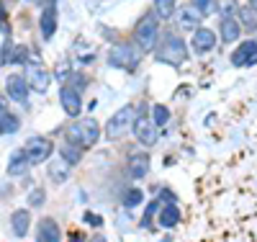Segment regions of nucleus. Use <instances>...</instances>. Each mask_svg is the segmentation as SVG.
Wrapping results in <instances>:
<instances>
[{
  "instance_id": "f257e3e1",
  "label": "nucleus",
  "mask_w": 257,
  "mask_h": 242,
  "mask_svg": "<svg viewBox=\"0 0 257 242\" xmlns=\"http://www.w3.org/2000/svg\"><path fill=\"white\" fill-rule=\"evenodd\" d=\"M157 59L165 64H173V67H180V64L188 59V44L183 36H178L175 31H167L160 36V44L155 49Z\"/></svg>"
},
{
  "instance_id": "f03ea898",
  "label": "nucleus",
  "mask_w": 257,
  "mask_h": 242,
  "mask_svg": "<svg viewBox=\"0 0 257 242\" xmlns=\"http://www.w3.org/2000/svg\"><path fill=\"white\" fill-rule=\"evenodd\" d=\"M134 44L142 49V52H155L157 49V44H160V18L155 13H144L139 21H137V26H134Z\"/></svg>"
},
{
  "instance_id": "7ed1b4c3",
  "label": "nucleus",
  "mask_w": 257,
  "mask_h": 242,
  "mask_svg": "<svg viewBox=\"0 0 257 242\" xmlns=\"http://www.w3.org/2000/svg\"><path fill=\"white\" fill-rule=\"evenodd\" d=\"M98 139H100V126L95 119H75L64 131V142L77 144L80 149L93 147Z\"/></svg>"
},
{
  "instance_id": "20e7f679",
  "label": "nucleus",
  "mask_w": 257,
  "mask_h": 242,
  "mask_svg": "<svg viewBox=\"0 0 257 242\" xmlns=\"http://www.w3.org/2000/svg\"><path fill=\"white\" fill-rule=\"evenodd\" d=\"M139 47L132 41H121L116 44V47L108 52V62L113 64V67H121V70H137V64H139Z\"/></svg>"
},
{
  "instance_id": "39448f33",
  "label": "nucleus",
  "mask_w": 257,
  "mask_h": 242,
  "mask_svg": "<svg viewBox=\"0 0 257 242\" xmlns=\"http://www.w3.org/2000/svg\"><path fill=\"white\" fill-rule=\"evenodd\" d=\"M134 119H137V111L134 106H121L118 111L108 119V126H105V137L108 139H121L128 126H134Z\"/></svg>"
},
{
  "instance_id": "423d86ee",
  "label": "nucleus",
  "mask_w": 257,
  "mask_h": 242,
  "mask_svg": "<svg viewBox=\"0 0 257 242\" xmlns=\"http://www.w3.org/2000/svg\"><path fill=\"white\" fill-rule=\"evenodd\" d=\"M24 152H26V157H29L31 165H41V163H47L52 157L54 144H52V139H44V137H31L26 142Z\"/></svg>"
},
{
  "instance_id": "0eeeda50",
  "label": "nucleus",
  "mask_w": 257,
  "mask_h": 242,
  "mask_svg": "<svg viewBox=\"0 0 257 242\" xmlns=\"http://www.w3.org/2000/svg\"><path fill=\"white\" fill-rule=\"evenodd\" d=\"M231 64L234 67H252V64H257V39L239 41V47L231 52Z\"/></svg>"
},
{
  "instance_id": "6e6552de",
  "label": "nucleus",
  "mask_w": 257,
  "mask_h": 242,
  "mask_svg": "<svg viewBox=\"0 0 257 242\" xmlns=\"http://www.w3.org/2000/svg\"><path fill=\"white\" fill-rule=\"evenodd\" d=\"M26 83H29L31 91L47 93V91H49V83H52V75H49L47 67H41L39 62H31L29 67H26Z\"/></svg>"
},
{
  "instance_id": "1a4fd4ad",
  "label": "nucleus",
  "mask_w": 257,
  "mask_h": 242,
  "mask_svg": "<svg viewBox=\"0 0 257 242\" xmlns=\"http://www.w3.org/2000/svg\"><path fill=\"white\" fill-rule=\"evenodd\" d=\"M134 137L139 139V144L152 147V144L160 139V131H157L155 121L149 119V116H137V119H134Z\"/></svg>"
},
{
  "instance_id": "9d476101",
  "label": "nucleus",
  "mask_w": 257,
  "mask_h": 242,
  "mask_svg": "<svg viewBox=\"0 0 257 242\" xmlns=\"http://www.w3.org/2000/svg\"><path fill=\"white\" fill-rule=\"evenodd\" d=\"M190 44H193V49H196L198 54H206V52H213V49H216L219 36H216V31H211V29H203V26H201L198 31H193Z\"/></svg>"
},
{
  "instance_id": "9b49d317",
  "label": "nucleus",
  "mask_w": 257,
  "mask_h": 242,
  "mask_svg": "<svg viewBox=\"0 0 257 242\" xmlns=\"http://www.w3.org/2000/svg\"><path fill=\"white\" fill-rule=\"evenodd\" d=\"M59 101H62V108L67 111V116L77 119V116L82 114V98H80V93L75 91V88L62 85V91H59Z\"/></svg>"
},
{
  "instance_id": "f8f14e48",
  "label": "nucleus",
  "mask_w": 257,
  "mask_h": 242,
  "mask_svg": "<svg viewBox=\"0 0 257 242\" xmlns=\"http://www.w3.org/2000/svg\"><path fill=\"white\" fill-rule=\"evenodd\" d=\"M175 13H178V26H180L183 31H190V34H193V31L201 29V18H203V16L193 8V3H190V6H183V8L175 11Z\"/></svg>"
},
{
  "instance_id": "ddd939ff",
  "label": "nucleus",
  "mask_w": 257,
  "mask_h": 242,
  "mask_svg": "<svg viewBox=\"0 0 257 242\" xmlns=\"http://www.w3.org/2000/svg\"><path fill=\"white\" fill-rule=\"evenodd\" d=\"M126 170H128V175H132L134 181L147 178L149 175V155L147 152H134V155L128 157V163H126Z\"/></svg>"
},
{
  "instance_id": "4468645a",
  "label": "nucleus",
  "mask_w": 257,
  "mask_h": 242,
  "mask_svg": "<svg viewBox=\"0 0 257 242\" xmlns=\"http://www.w3.org/2000/svg\"><path fill=\"white\" fill-rule=\"evenodd\" d=\"M36 242H62V232L57 227L54 219H41L39 229H36Z\"/></svg>"
},
{
  "instance_id": "2eb2a0df",
  "label": "nucleus",
  "mask_w": 257,
  "mask_h": 242,
  "mask_svg": "<svg viewBox=\"0 0 257 242\" xmlns=\"http://www.w3.org/2000/svg\"><path fill=\"white\" fill-rule=\"evenodd\" d=\"M8 98L18 101V103H26V96H29V83L24 75H11L8 77Z\"/></svg>"
},
{
  "instance_id": "dca6fc26",
  "label": "nucleus",
  "mask_w": 257,
  "mask_h": 242,
  "mask_svg": "<svg viewBox=\"0 0 257 242\" xmlns=\"http://www.w3.org/2000/svg\"><path fill=\"white\" fill-rule=\"evenodd\" d=\"M242 26H239V21L237 18H221V26H219V39L224 44H231V41H239L242 36Z\"/></svg>"
},
{
  "instance_id": "f3484780",
  "label": "nucleus",
  "mask_w": 257,
  "mask_h": 242,
  "mask_svg": "<svg viewBox=\"0 0 257 242\" xmlns=\"http://www.w3.org/2000/svg\"><path fill=\"white\" fill-rule=\"evenodd\" d=\"M39 29H41V36H44V39H52L54 36V31H57V8L54 6L44 8L41 21H39Z\"/></svg>"
},
{
  "instance_id": "a211bd4d",
  "label": "nucleus",
  "mask_w": 257,
  "mask_h": 242,
  "mask_svg": "<svg viewBox=\"0 0 257 242\" xmlns=\"http://www.w3.org/2000/svg\"><path fill=\"white\" fill-rule=\"evenodd\" d=\"M160 224H162L165 229L178 227V224H180V209H178L175 204H165V206H160Z\"/></svg>"
},
{
  "instance_id": "6ab92c4d",
  "label": "nucleus",
  "mask_w": 257,
  "mask_h": 242,
  "mask_svg": "<svg viewBox=\"0 0 257 242\" xmlns=\"http://www.w3.org/2000/svg\"><path fill=\"white\" fill-rule=\"evenodd\" d=\"M11 227H13V232H16L18 237H24V234L29 232V227H31V214H29L26 209L13 211V216H11Z\"/></svg>"
},
{
  "instance_id": "aec40b11",
  "label": "nucleus",
  "mask_w": 257,
  "mask_h": 242,
  "mask_svg": "<svg viewBox=\"0 0 257 242\" xmlns=\"http://www.w3.org/2000/svg\"><path fill=\"white\" fill-rule=\"evenodd\" d=\"M29 157H26V152L24 149H18V152H13V157H11V163H8V173L11 175H26L29 173Z\"/></svg>"
},
{
  "instance_id": "412c9836",
  "label": "nucleus",
  "mask_w": 257,
  "mask_h": 242,
  "mask_svg": "<svg viewBox=\"0 0 257 242\" xmlns=\"http://www.w3.org/2000/svg\"><path fill=\"white\" fill-rule=\"evenodd\" d=\"M47 170H49V178H52L54 183H64V181L70 178V165L64 163L62 157H59V160H52Z\"/></svg>"
},
{
  "instance_id": "4be33fe9",
  "label": "nucleus",
  "mask_w": 257,
  "mask_h": 242,
  "mask_svg": "<svg viewBox=\"0 0 257 242\" xmlns=\"http://www.w3.org/2000/svg\"><path fill=\"white\" fill-rule=\"evenodd\" d=\"M59 155H62V160H64V163H67V165L72 168V165H77V163L82 160V149H80L77 144L62 142V147H59Z\"/></svg>"
},
{
  "instance_id": "5701e85b",
  "label": "nucleus",
  "mask_w": 257,
  "mask_h": 242,
  "mask_svg": "<svg viewBox=\"0 0 257 242\" xmlns=\"http://www.w3.org/2000/svg\"><path fill=\"white\" fill-rule=\"evenodd\" d=\"M175 0H155V16L160 21H170L175 16Z\"/></svg>"
},
{
  "instance_id": "b1692460",
  "label": "nucleus",
  "mask_w": 257,
  "mask_h": 242,
  "mask_svg": "<svg viewBox=\"0 0 257 242\" xmlns=\"http://www.w3.org/2000/svg\"><path fill=\"white\" fill-rule=\"evenodd\" d=\"M237 21H239V26L242 29H257V13L249 8V6H242L239 11H237Z\"/></svg>"
},
{
  "instance_id": "393cba45",
  "label": "nucleus",
  "mask_w": 257,
  "mask_h": 242,
  "mask_svg": "<svg viewBox=\"0 0 257 242\" xmlns=\"http://www.w3.org/2000/svg\"><path fill=\"white\" fill-rule=\"evenodd\" d=\"M237 11H239L237 0H216V13H219V16H224V18H237Z\"/></svg>"
},
{
  "instance_id": "a878e982",
  "label": "nucleus",
  "mask_w": 257,
  "mask_h": 242,
  "mask_svg": "<svg viewBox=\"0 0 257 242\" xmlns=\"http://www.w3.org/2000/svg\"><path fill=\"white\" fill-rule=\"evenodd\" d=\"M152 121H155L157 129L165 126V124H170V108H167L165 103H155V106H152Z\"/></svg>"
},
{
  "instance_id": "bb28decb",
  "label": "nucleus",
  "mask_w": 257,
  "mask_h": 242,
  "mask_svg": "<svg viewBox=\"0 0 257 242\" xmlns=\"http://www.w3.org/2000/svg\"><path fill=\"white\" fill-rule=\"evenodd\" d=\"M193 8H196L203 18L206 16H216V0H193Z\"/></svg>"
},
{
  "instance_id": "cd10ccee",
  "label": "nucleus",
  "mask_w": 257,
  "mask_h": 242,
  "mask_svg": "<svg viewBox=\"0 0 257 242\" xmlns=\"http://www.w3.org/2000/svg\"><path fill=\"white\" fill-rule=\"evenodd\" d=\"M142 199H144V193L139 191V188H132V191H126V196H123V204L132 209V206H139L142 204Z\"/></svg>"
},
{
  "instance_id": "c85d7f7f",
  "label": "nucleus",
  "mask_w": 257,
  "mask_h": 242,
  "mask_svg": "<svg viewBox=\"0 0 257 242\" xmlns=\"http://www.w3.org/2000/svg\"><path fill=\"white\" fill-rule=\"evenodd\" d=\"M16 129H18V119L16 116L6 114L3 119H0V134H11V131H16Z\"/></svg>"
},
{
  "instance_id": "c756f323",
  "label": "nucleus",
  "mask_w": 257,
  "mask_h": 242,
  "mask_svg": "<svg viewBox=\"0 0 257 242\" xmlns=\"http://www.w3.org/2000/svg\"><path fill=\"white\" fill-rule=\"evenodd\" d=\"M29 201H31V206H41V204H44V191L36 188V191L29 196Z\"/></svg>"
},
{
  "instance_id": "7c9ffc66",
  "label": "nucleus",
  "mask_w": 257,
  "mask_h": 242,
  "mask_svg": "<svg viewBox=\"0 0 257 242\" xmlns=\"http://www.w3.org/2000/svg\"><path fill=\"white\" fill-rule=\"evenodd\" d=\"M160 206H162L160 201H152V204H149V206H147V211H144V224H149V219H152V216H155V211H157Z\"/></svg>"
},
{
  "instance_id": "2f4dec72",
  "label": "nucleus",
  "mask_w": 257,
  "mask_h": 242,
  "mask_svg": "<svg viewBox=\"0 0 257 242\" xmlns=\"http://www.w3.org/2000/svg\"><path fill=\"white\" fill-rule=\"evenodd\" d=\"M64 72H70V64H67V62H59V64H57V77L64 80Z\"/></svg>"
},
{
  "instance_id": "473e14b6",
  "label": "nucleus",
  "mask_w": 257,
  "mask_h": 242,
  "mask_svg": "<svg viewBox=\"0 0 257 242\" xmlns=\"http://www.w3.org/2000/svg\"><path fill=\"white\" fill-rule=\"evenodd\" d=\"M72 77H75V80H72V85H70V88H75V91L80 93L82 88H85V80H82V75H72Z\"/></svg>"
},
{
  "instance_id": "72a5a7b5",
  "label": "nucleus",
  "mask_w": 257,
  "mask_h": 242,
  "mask_svg": "<svg viewBox=\"0 0 257 242\" xmlns=\"http://www.w3.org/2000/svg\"><path fill=\"white\" fill-rule=\"evenodd\" d=\"M85 222H88V224H93V227H98V224H100V216H93V214H85Z\"/></svg>"
},
{
  "instance_id": "f704fd0d",
  "label": "nucleus",
  "mask_w": 257,
  "mask_h": 242,
  "mask_svg": "<svg viewBox=\"0 0 257 242\" xmlns=\"http://www.w3.org/2000/svg\"><path fill=\"white\" fill-rule=\"evenodd\" d=\"M162 201H165V204H175V196L170 193V191H162Z\"/></svg>"
},
{
  "instance_id": "c9c22d12",
  "label": "nucleus",
  "mask_w": 257,
  "mask_h": 242,
  "mask_svg": "<svg viewBox=\"0 0 257 242\" xmlns=\"http://www.w3.org/2000/svg\"><path fill=\"white\" fill-rule=\"evenodd\" d=\"M8 114V108H6V98H0V119H3Z\"/></svg>"
},
{
  "instance_id": "e433bc0d",
  "label": "nucleus",
  "mask_w": 257,
  "mask_h": 242,
  "mask_svg": "<svg viewBox=\"0 0 257 242\" xmlns=\"http://www.w3.org/2000/svg\"><path fill=\"white\" fill-rule=\"evenodd\" d=\"M90 242H108V239H105V237H103V234H95V237H93V239H90Z\"/></svg>"
},
{
  "instance_id": "4c0bfd02",
  "label": "nucleus",
  "mask_w": 257,
  "mask_h": 242,
  "mask_svg": "<svg viewBox=\"0 0 257 242\" xmlns=\"http://www.w3.org/2000/svg\"><path fill=\"white\" fill-rule=\"evenodd\" d=\"M249 8H252V11L257 13V0H249Z\"/></svg>"
},
{
  "instance_id": "58836bf2",
  "label": "nucleus",
  "mask_w": 257,
  "mask_h": 242,
  "mask_svg": "<svg viewBox=\"0 0 257 242\" xmlns=\"http://www.w3.org/2000/svg\"><path fill=\"white\" fill-rule=\"evenodd\" d=\"M70 242H82V237H72V239H70Z\"/></svg>"
}]
</instances>
